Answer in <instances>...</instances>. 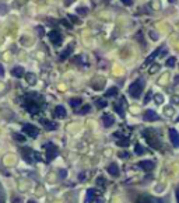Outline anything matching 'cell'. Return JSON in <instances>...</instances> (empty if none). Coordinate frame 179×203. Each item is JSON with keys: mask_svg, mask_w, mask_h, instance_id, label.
Segmentation results:
<instances>
[{"mask_svg": "<svg viewBox=\"0 0 179 203\" xmlns=\"http://www.w3.org/2000/svg\"><path fill=\"white\" fill-rule=\"evenodd\" d=\"M144 80L143 79H139V80H136L134 83H132L129 86V95L133 97V98H140L143 94V90H144Z\"/></svg>", "mask_w": 179, "mask_h": 203, "instance_id": "cell-1", "label": "cell"}, {"mask_svg": "<svg viewBox=\"0 0 179 203\" xmlns=\"http://www.w3.org/2000/svg\"><path fill=\"white\" fill-rule=\"evenodd\" d=\"M143 135H144L146 140L148 142V144L151 147H154V149H157V150H159L161 147H163V144H161V142H159V137L154 135V130L147 129V130H144V132H143Z\"/></svg>", "mask_w": 179, "mask_h": 203, "instance_id": "cell-2", "label": "cell"}, {"mask_svg": "<svg viewBox=\"0 0 179 203\" xmlns=\"http://www.w3.org/2000/svg\"><path fill=\"white\" fill-rule=\"evenodd\" d=\"M45 150H46V160L48 161L55 160L56 156H57V153H59L57 147L55 146L53 143H46V144H45Z\"/></svg>", "mask_w": 179, "mask_h": 203, "instance_id": "cell-3", "label": "cell"}, {"mask_svg": "<svg viewBox=\"0 0 179 203\" xmlns=\"http://www.w3.org/2000/svg\"><path fill=\"white\" fill-rule=\"evenodd\" d=\"M23 132L27 135V136H30V137H37L38 136V133H39V130H38V127L37 126H34V125H24L23 126Z\"/></svg>", "mask_w": 179, "mask_h": 203, "instance_id": "cell-4", "label": "cell"}, {"mask_svg": "<svg viewBox=\"0 0 179 203\" xmlns=\"http://www.w3.org/2000/svg\"><path fill=\"white\" fill-rule=\"evenodd\" d=\"M168 135H169V140H171V143L174 144V147H179V133L176 132L174 127L168 130Z\"/></svg>", "mask_w": 179, "mask_h": 203, "instance_id": "cell-5", "label": "cell"}, {"mask_svg": "<svg viewBox=\"0 0 179 203\" xmlns=\"http://www.w3.org/2000/svg\"><path fill=\"white\" fill-rule=\"evenodd\" d=\"M143 118H144V120H148V122H155V120L159 119V116L157 115V112L153 111V109H147L146 112L143 113Z\"/></svg>", "mask_w": 179, "mask_h": 203, "instance_id": "cell-6", "label": "cell"}, {"mask_svg": "<svg viewBox=\"0 0 179 203\" xmlns=\"http://www.w3.org/2000/svg\"><path fill=\"white\" fill-rule=\"evenodd\" d=\"M48 37H49V39H50V42L53 43V45H60V42H62V35H60L59 32H57L56 30L55 31H50L49 34H48Z\"/></svg>", "mask_w": 179, "mask_h": 203, "instance_id": "cell-7", "label": "cell"}, {"mask_svg": "<svg viewBox=\"0 0 179 203\" xmlns=\"http://www.w3.org/2000/svg\"><path fill=\"white\" fill-rule=\"evenodd\" d=\"M137 165H139L140 168H143L144 171H153L154 168H155V163L151 161V160H148V161H139Z\"/></svg>", "mask_w": 179, "mask_h": 203, "instance_id": "cell-8", "label": "cell"}, {"mask_svg": "<svg viewBox=\"0 0 179 203\" xmlns=\"http://www.w3.org/2000/svg\"><path fill=\"white\" fill-rule=\"evenodd\" d=\"M93 83H91V86H93V88H95V90H101L104 87V84H105V79H104L102 76H97L93 79Z\"/></svg>", "mask_w": 179, "mask_h": 203, "instance_id": "cell-9", "label": "cell"}, {"mask_svg": "<svg viewBox=\"0 0 179 203\" xmlns=\"http://www.w3.org/2000/svg\"><path fill=\"white\" fill-rule=\"evenodd\" d=\"M102 122H104V126L105 127H111L115 123V118L111 115V113H105L102 116Z\"/></svg>", "mask_w": 179, "mask_h": 203, "instance_id": "cell-10", "label": "cell"}, {"mask_svg": "<svg viewBox=\"0 0 179 203\" xmlns=\"http://www.w3.org/2000/svg\"><path fill=\"white\" fill-rule=\"evenodd\" d=\"M73 48H74V45H73V43H70L69 46H67L66 49H64L63 52L60 54V56H59V60H60V62H63V60H66L67 57L70 56V54H71V50H73Z\"/></svg>", "mask_w": 179, "mask_h": 203, "instance_id": "cell-11", "label": "cell"}, {"mask_svg": "<svg viewBox=\"0 0 179 203\" xmlns=\"http://www.w3.org/2000/svg\"><path fill=\"white\" fill-rule=\"evenodd\" d=\"M95 196H97V190L94 189V188L87 189V195H86V200H84V203H91L94 199H95Z\"/></svg>", "mask_w": 179, "mask_h": 203, "instance_id": "cell-12", "label": "cell"}, {"mask_svg": "<svg viewBox=\"0 0 179 203\" xmlns=\"http://www.w3.org/2000/svg\"><path fill=\"white\" fill-rule=\"evenodd\" d=\"M106 171H108L112 176H118V175H119V167H118V164H115V163L109 164L108 168H106Z\"/></svg>", "mask_w": 179, "mask_h": 203, "instance_id": "cell-13", "label": "cell"}, {"mask_svg": "<svg viewBox=\"0 0 179 203\" xmlns=\"http://www.w3.org/2000/svg\"><path fill=\"white\" fill-rule=\"evenodd\" d=\"M21 153H23V157H24V160L25 161H28V163H32V154H34V151L31 149H28V147H27V149H23L21 150Z\"/></svg>", "mask_w": 179, "mask_h": 203, "instance_id": "cell-14", "label": "cell"}, {"mask_svg": "<svg viewBox=\"0 0 179 203\" xmlns=\"http://www.w3.org/2000/svg\"><path fill=\"white\" fill-rule=\"evenodd\" d=\"M66 108L62 107V105H57L56 108H55V116L56 118H66Z\"/></svg>", "mask_w": 179, "mask_h": 203, "instance_id": "cell-15", "label": "cell"}, {"mask_svg": "<svg viewBox=\"0 0 179 203\" xmlns=\"http://www.w3.org/2000/svg\"><path fill=\"white\" fill-rule=\"evenodd\" d=\"M41 122L45 125V127H46L48 130H55V129H57V123H56V122H50V120H46V119H41Z\"/></svg>", "mask_w": 179, "mask_h": 203, "instance_id": "cell-16", "label": "cell"}, {"mask_svg": "<svg viewBox=\"0 0 179 203\" xmlns=\"http://www.w3.org/2000/svg\"><path fill=\"white\" fill-rule=\"evenodd\" d=\"M11 74H13L14 77H23L24 76V69L21 66H16V67H13V70H11Z\"/></svg>", "mask_w": 179, "mask_h": 203, "instance_id": "cell-17", "label": "cell"}, {"mask_svg": "<svg viewBox=\"0 0 179 203\" xmlns=\"http://www.w3.org/2000/svg\"><path fill=\"white\" fill-rule=\"evenodd\" d=\"M25 79H27V83L30 84V86H34V84L37 83V76L34 73H28L25 74Z\"/></svg>", "mask_w": 179, "mask_h": 203, "instance_id": "cell-18", "label": "cell"}, {"mask_svg": "<svg viewBox=\"0 0 179 203\" xmlns=\"http://www.w3.org/2000/svg\"><path fill=\"white\" fill-rule=\"evenodd\" d=\"M123 102H125V100L122 98V101H120L119 104H116V105H115V111L119 113L120 116H123V115H125V111H123Z\"/></svg>", "mask_w": 179, "mask_h": 203, "instance_id": "cell-19", "label": "cell"}, {"mask_svg": "<svg viewBox=\"0 0 179 203\" xmlns=\"http://www.w3.org/2000/svg\"><path fill=\"white\" fill-rule=\"evenodd\" d=\"M81 102H83V100L81 98H71L70 100V105H71V108H77L81 105Z\"/></svg>", "mask_w": 179, "mask_h": 203, "instance_id": "cell-20", "label": "cell"}, {"mask_svg": "<svg viewBox=\"0 0 179 203\" xmlns=\"http://www.w3.org/2000/svg\"><path fill=\"white\" fill-rule=\"evenodd\" d=\"M159 52H161V48H159V49H155V50H154L153 54H151V55H150L148 57H147V60H146V65H148L150 62H153V60L155 59V56H157V55H158V54H159Z\"/></svg>", "mask_w": 179, "mask_h": 203, "instance_id": "cell-21", "label": "cell"}, {"mask_svg": "<svg viewBox=\"0 0 179 203\" xmlns=\"http://www.w3.org/2000/svg\"><path fill=\"white\" fill-rule=\"evenodd\" d=\"M105 95L106 97H115V95H118V88H116V87H111L108 91H105Z\"/></svg>", "mask_w": 179, "mask_h": 203, "instance_id": "cell-22", "label": "cell"}, {"mask_svg": "<svg viewBox=\"0 0 179 203\" xmlns=\"http://www.w3.org/2000/svg\"><path fill=\"white\" fill-rule=\"evenodd\" d=\"M134 151H136V154H137V156H141V154H144V153H146V150L143 149V147L140 146V144H136V147H134Z\"/></svg>", "mask_w": 179, "mask_h": 203, "instance_id": "cell-23", "label": "cell"}, {"mask_svg": "<svg viewBox=\"0 0 179 203\" xmlns=\"http://www.w3.org/2000/svg\"><path fill=\"white\" fill-rule=\"evenodd\" d=\"M154 101H155V104H163L164 102V95L163 94H155V95H154Z\"/></svg>", "mask_w": 179, "mask_h": 203, "instance_id": "cell-24", "label": "cell"}, {"mask_svg": "<svg viewBox=\"0 0 179 203\" xmlns=\"http://www.w3.org/2000/svg\"><path fill=\"white\" fill-rule=\"evenodd\" d=\"M76 11L79 14H81V16H87V13H88V9H87V7H79Z\"/></svg>", "mask_w": 179, "mask_h": 203, "instance_id": "cell-25", "label": "cell"}, {"mask_svg": "<svg viewBox=\"0 0 179 203\" xmlns=\"http://www.w3.org/2000/svg\"><path fill=\"white\" fill-rule=\"evenodd\" d=\"M175 63H176L175 57H169V59L166 60V66H168V67H174V66H175Z\"/></svg>", "mask_w": 179, "mask_h": 203, "instance_id": "cell-26", "label": "cell"}, {"mask_svg": "<svg viewBox=\"0 0 179 203\" xmlns=\"http://www.w3.org/2000/svg\"><path fill=\"white\" fill-rule=\"evenodd\" d=\"M90 111H91V107H90V105H86V107H83L79 111V113H80V115H84V113L90 112Z\"/></svg>", "mask_w": 179, "mask_h": 203, "instance_id": "cell-27", "label": "cell"}, {"mask_svg": "<svg viewBox=\"0 0 179 203\" xmlns=\"http://www.w3.org/2000/svg\"><path fill=\"white\" fill-rule=\"evenodd\" d=\"M108 105V102H106L105 100H98L97 101V107L98 108H104V107H106Z\"/></svg>", "mask_w": 179, "mask_h": 203, "instance_id": "cell-28", "label": "cell"}, {"mask_svg": "<svg viewBox=\"0 0 179 203\" xmlns=\"http://www.w3.org/2000/svg\"><path fill=\"white\" fill-rule=\"evenodd\" d=\"M7 10H9V7L6 6V3H0V14L7 13Z\"/></svg>", "mask_w": 179, "mask_h": 203, "instance_id": "cell-29", "label": "cell"}, {"mask_svg": "<svg viewBox=\"0 0 179 203\" xmlns=\"http://www.w3.org/2000/svg\"><path fill=\"white\" fill-rule=\"evenodd\" d=\"M158 69H159V66H158V65H154V66H151V67H150V73H151V74H153V73H155V72H157Z\"/></svg>", "mask_w": 179, "mask_h": 203, "instance_id": "cell-30", "label": "cell"}, {"mask_svg": "<svg viewBox=\"0 0 179 203\" xmlns=\"http://www.w3.org/2000/svg\"><path fill=\"white\" fill-rule=\"evenodd\" d=\"M150 37L153 38L154 41H158V35H157V32H154V31H150Z\"/></svg>", "mask_w": 179, "mask_h": 203, "instance_id": "cell-31", "label": "cell"}, {"mask_svg": "<svg viewBox=\"0 0 179 203\" xmlns=\"http://www.w3.org/2000/svg\"><path fill=\"white\" fill-rule=\"evenodd\" d=\"M165 112H166V116H172V113H175V111H172L171 108H165Z\"/></svg>", "mask_w": 179, "mask_h": 203, "instance_id": "cell-32", "label": "cell"}, {"mask_svg": "<svg viewBox=\"0 0 179 203\" xmlns=\"http://www.w3.org/2000/svg\"><path fill=\"white\" fill-rule=\"evenodd\" d=\"M4 200H6V197H4V193L2 190V188H0V203H4Z\"/></svg>", "mask_w": 179, "mask_h": 203, "instance_id": "cell-33", "label": "cell"}, {"mask_svg": "<svg viewBox=\"0 0 179 203\" xmlns=\"http://www.w3.org/2000/svg\"><path fill=\"white\" fill-rule=\"evenodd\" d=\"M127 143H129V139H125V140H122V142H118L119 146H126Z\"/></svg>", "mask_w": 179, "mask_h": 203, "instance_id": "cell-34", "label": "cell"}, {"mask_svg": "<svg viewBox=\"0 0 179 203\" xmlns=\"http://www.w3.org/2000/svg\"><path fill=\"white\" fill-rule=\"evenodd\" d=\"M120 2H122L125 6H130V4L133 3V0H120Z\"/></svg>", "mask_w": 179, "mask_h": 203, "instance_id": "cell-35", "label": "cell"}, {"mask_svg": "<svg viewBox=\"0 0 179 203\" xmlns=\"http://www.w3.org/2000/svg\"><path fill=\"white\" fill-rule=\"evenodd\" d=\"M59 175H60V178H64L67 174H66V171H64V170H60L59 171Z\"/></svg>", "mask_w": 179, "mask_h": 203, "instance_id": "cell-36", "label": "cell"}, {"mask_svg": "<svg viewBox=\"0 0 179 203\" xmlns=\"http://www.w3.org/2000/svg\"><path fill=\"white\" fill-rule=\"evenodd\" d=\"M69 18H70V20H71V21H73V23H79V18H77L76 16H70Z\"/></svg>", "mask_w": 179, "mask_h": 203, "instance_id": "cell-37", "label": "cell"}, {"mask_svg": "<svg viewBox=\"0 0 179 203\" xmlns=\"http://www.w3.org/2000/svg\"><path fill=\"white\" fill-rule=\"evenodd\" d=\"M150 98H151V91H150L148 94H147V97H146V100H144V104H147L150 101Z\"/></svg>", "mask_w": 179, "mask_h": 203, "instance_id": "cell-38", "label": "cell"}, {"mask_svg": "<svg viewBox=\"0 0 179 203\" xmlns=\"http://www.w3.org/2000/svg\"><path fill=\"white\" fill-rule=\"evenodd\" d=\"M175 196H176V202L179 203V186L176 188V192H175Z\"/></svg>", "mask_w": 179, "mask_h": 203, "instance_id": "cell-39", "label": "cell"}, {"mask_svg": "<svg viewBox=\"0 0 179 203\" xmlns=\"http://www.w3.org/2000/svg\"><path fill=\"white\" fill-rule=\"evenodd\" d=\"M172 102L174 104H179V97H172Z\"/></svg>", "mask_w": 179, "mask_h": 203, "instance_id": "cell-40", "label": "cell"}, {"mask_svg": "<svg viewBox=\"0 0 179 203\" xmlns=\"http://www.w3.org/2000/svg\"><path fill=\"white\" fill-rule=\"evenodd\" d=\"M119 157H129V153H126V151H122V153H119Z\"/></svg>", "mask_w": 179, "mask_h": 203, "instance_id": "cell-41", "label": "cell"}, {"mask_svg": "<svg viewBox=\"0 0 179 203\" xmlns=\"http://www.w3.org/2000/svg\"><path fill=\"white\" fill-rule=\"evenodd\" d=\"M3 74H4V67L2 66V65H0V77L3 76Z\"/></svg>", "mask_w": 179, "mask_h": 203, "instance_id": "cell-42", "label": "cell"}, {"mask_svg": "<svg viewBox=\"0 0 179 203\" xmlns=\"http://www.w3.org/2000/svg\"><path fill=\"white\" fill-rule=\"evenodd\" d=\"M14 139H16V140L18 139V140H21V142H23V140H25V139H24V137H21L20 135H16V136H14Z\"/></svg>", "mask_w": 179, "mask_h": 203, "instance_id": "cell-43", "label": "cell"}, {"mask_svg": "<svg viewBox=\"0 0 179 203\" xmlns=\"http://www.w3.org/2000/svg\"><path fill=\"white\" fill-rule=\"evenodd\" d=\"M71 2H73V0H64V4H66V6H70Z\"/></svg>", "mask_w": 179, "mask_h": 203, "instance_id": "cell-44", "label": "cell"}, {"mask_svg": "<svg viewBox=\"0 0 179 203\" xmlns=\"http://www.w3.org/2000/svg\"><path fill=\"white\" fill-rule=\"evenodd\" d=\"M98 183H100V185H104V178H98Z\"/></svg>", "mask_w": 179, "mask_h": 203, "instance_id": "cell-45", "label": "cell"}, {"mask_svg": "<svg viewBox=\"0 0 179 203\" xmlns=\"http://www.w3.org/2000/svg\"><path fill=\"white\" fill-rule=\"evenodd\" d=\"M175 83H176V84H179V76H176V77H175Z\"/></svg>", "mask_w": 179, "mask_h": 203, "instance_id": "cell-46", "label": "cell"}, {"mask_svg": "<svg viewBox=\"0 0 179 203\" xmlns=\"http://www.w3.org/2000/svg\"><path fill=\"white\" fill-rule=\"evenodd\" d=\"M178 0H169V3H176Z\"/></svg>", "mask_w": 179, "mask_h": 203, "instance_id": "cell-47", "label": "cell"}, {"mask_svg": "<svg viewBox=\"0 0 179 203\" xmlns=\"http://www.w3.org/2000/svg\"><path fill=\"white\" fill-rule=\"evenodd\" d=\"M97 203H104V202H102V200H98V202H97Z\"/></svg>", "mask_w": 179, "mask_h": 203, "instance_id": "cell-48", "label": "cell"}, {"mask_svg": "<svg viewBox=\"0 0 179 203\" xmlns=\"http://www.w3.org/2000/svg\"><path fill=\"white\" fill-rule=\"evenodd\" d=\"M28 203H35V202H34V200H30V202H28Z\"/></svg>", "mask_w": 179, "mask_h": 203, "instance_id": "cell-49", "label": "cell"}, {"mask_svg": "<svg viewBox=\"0 0 179 203\" xmlns=\"http://www.w3.org/2000/svg\"><path fill=\"white\" fill-rule=\"evenodd\" d=\"M178 120H179V118H178Z\"/></svg>", "mask_w": 179, "mask_h": 203, "instance_id": "cell-50", "label": "cell"}]
</instances>
